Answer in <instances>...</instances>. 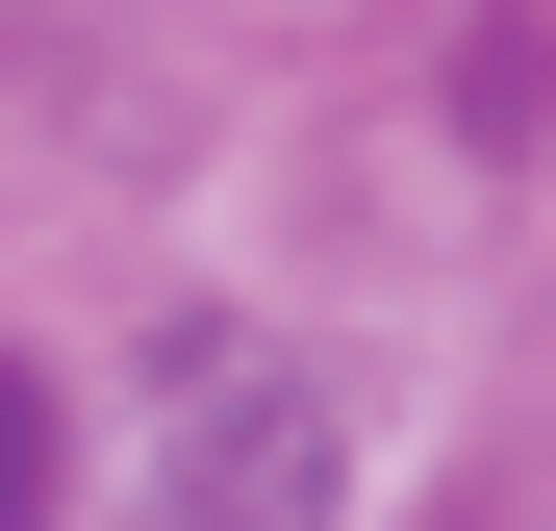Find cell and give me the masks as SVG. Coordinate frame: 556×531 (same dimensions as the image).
<instances>
[{
  "instance_id": "cell-1",
  "label": "cell",
  "mask_w": 556,
  "mask_h": 531,
  "mask_svg": "<svg viewBox=\"0 0 556 531\" xmlns=\"http://www.w3.org/2000/svg\"><path fill=\"white\" fill-rule=\"evenodd\" d=\"M0 531H51V405L0 380Z\"/></svg>"
}]
</instances>
